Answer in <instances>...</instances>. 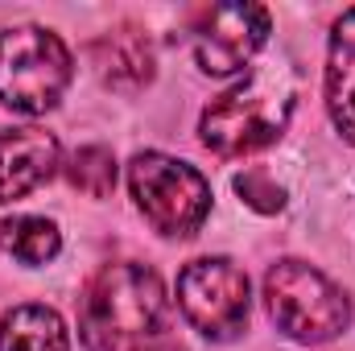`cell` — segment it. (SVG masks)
<instances>
[{"label": "cell", "mask_w": 355, "mask_h": 351, "mask_svg": "<svg viewBox=\"0 0 355 351\" xmlns=\"http://www.w3.org/2000/svg\"><path fill=\"white\" fill-rule=\"evenodd\" d=\"M170 318L166 285L145 264H107L79 302V339L87 351H153Z\"/></svg>", "instance_id": "cell-1"}, {"label": "cell", "mask_w": 355, "mask_h": 351, "mask_svg": "<svg viewBox=\"0 0 355 351\" xmlns=\"http://www.w3.org/2000/svg\"><path fill=\"white\" fill-rule=\"evenodd\" d=\"M297 108V75L289 62L257 67L240 87L223 91L198 120V137L219 157H248L277 145Z\"/></svg>", "instance_id": "cell-2"}, {"label": "cell", "mask_w": 355, "mask_h": 351, "mask_svg": "<svg viewBox=\"0 0 355 351\" xmlns=\"http://www.w3.org/2000/svg\"><path fill=\"white\" fill-rule=\"evenodd\" d=\"M265 306L293 343H331L352 327L347 293L306 261H277L265 273Z\"/></svg>", "instance_id": "cell-3"}, {"label": "cell", "mask_w": 355, "mask_h": 351, "mask_svg": "<svg viewBox=\"0 0 355 351\" xmlns=\"http://www.w3.org/2000/svg\"><path fill=\"white\" fill-rule=\"evenodd\" d=\"M75 62L58 33L42 25H17L0 33V103L25 116L50 112L71 87Z\"/></svg>", "instance_id": "cell-4"}, {"label": "cell", "mask_w": 355, "mask_h": 351, "mask_svg": "<svg viewBox=\"0 0 355 351\" xmlns=\"http://www.w3.org/2000/svg\"><path fill=\"white\" fill-rule=\"evenodd\" d=\"M128 190L137 198V211L162 236H174V240L194 236L211 215L207 178L166 153H137L128 166Z\"/></svg>", "instance_id": "cell-5"}, {"label": "cell", "mask_w": 355, "mask_h": 351, "mask_svg": "<svg viewBox=\"0 0 355 351\" xmlns=\"http://www.w3.org/2000/svg\"><path fill=\"white\" fill-rule=\"evenodd\" d=\"M178 306L194 331L227 343L248 323V277L223 257L190 261L178 277Z\"/></svg>", "instance_id": "cell-6"}, {"label": "cell", "mask_w": 355, "mask_h": 351, "mask_svg": "<svg viewBox=\"0 0 355 351\" xmlns=\"http://www.w3.org/2000/svg\"><path fill=\"white\" fill-rule=\"evenodd\" d=\"M268 8L261 4H215L194 25V58L207 75L244 71L268 42Z\"/></svg>", "instance_id": "cell-7"}, {"label": "cell", "mask_w": 355, "mask_h": 351, "mask_svg": "<svg viewBox=\"0 0 355 351\" xmlns=\"http://www.w3.org/2000/svg\"><path fill=\"white\" fill-rule=\"evenodd\" d=\"M62 149L46 128H8L0 132V203H17L29 190L58 174Z\"/></svg>", "instance_id": "cell-8"}, {"label": "cell", "mask_w": 355, "mask_h": 351, "mask_svg": "<svg viewBox=\"0 0 355 351\" xmlns=\"http://www.w3.org/2000/svg\"><path fill=\"white\" fill-rule=\"evenodd\" d=\"M327 108L343 141L355 145V8L343 12L331 29L327 54Z\"/></svg>", "instance_id": "cell-9"}, {"label": "cell", "mask_w": 355, "mask_h": 351, "mask_svg": "<svg viewBox=\"0 0 355 351\" xmlns=\"http://www.w3.org/2000/svg\"><path fill=\"white\" fill-rule=\"evenodd\" d=\"M0 351H71V335L50 306H12L0 314Z\"/></svg>", "instance_id": "cell-10"}, {"label": "cell", "mask_w": 355, "mask_h": 351, "mask_svg": "<svg viewBox=\"0 0 355 351\" xmlns=\"http://www.w3.org/2000/svg\"><path fill=\"white\" fill-rule=\"evenodd\" d=\"M95 67L116 87H141L153 79V50L137 29H112L103 42H95Z\"/></svg>", "instance_id": "cell-11"}, {"label": "cell", "mask_w": 355, "mask_h": 351, "mask_svg": "<svg viewBox=\"0 0 355 351\" xmlns=\"http://www.w3.org/2000/svg\"><path fill=\"white\" fill-rule=\"evenodd\" d=\"M0 248L21 264H50L62 252V236L42 215H12L0 223Z\"/></svg>", "instance_id": "cell-12"}, {"label": "cell", "mask_w": 355, "mask_h": 351, "mask_svg": "<svg viewBox=\"0 0 355 351\" xmlns=\"http://www.w3.org/2000/svg\"><path fill=\"white\" fill-rule=\"evenodd\" d=\"M67 178H71L75 190H83V194H91V198H107L112 186H116V162H112L107 149L87 145V149H79V153L71 157Z\"/></svg>", "instance_id": "cell-13"}, {"label": "cell", "mask_w": 355, "mask_h": 351, "mask_svg": "<svg viewBox=\"0 0 355 351\" xmlns=\"http://www.w3.org/2000/svg\"><path fill=\"white\" fill-rule=\"evenodd\" d=\"M236 190L244 194V203H248V207H257V211H265V215H272V211H281V207H285V190H281L268 174H261V170L240 174V178H236Z\"/></svg>", "instance_id": "cell-14"}, {"label": "cell", "mask_w": 355, "mask_h": 351, "mask_svg": "<svg viewBox=\"0 0 355 351\" xmlns=\"http://www.w3.org/2000/svg\"><path fill=\"white\" fill-rule=\"evenodd\" d=\"M157 351H186V348H174V343H166V348H157Z\"/></svg>", "instance_id": "cell-15"}]
</instances>
